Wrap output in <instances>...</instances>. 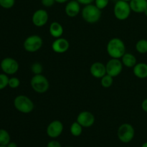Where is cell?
<instances>
[{"instance_id":"cell-14","label":"cell","mask_w":147,"mask_h":147,"mask_svg":"<svg viewBox=\"0 0 147 147\" xmlns=\"http://www.w3.org/2000/svg\"><path fill=\"white\" fill-rule=\"evenodd\" d=\"M65 11L67 17H76L80 12V4L77 0H71L67 1L65 7Z\"/></svg>"},{"instance_id":"cell-2","label":"cell","mask_w":147,"mask_h":147,"mask_svg":"<svg viewBox=\"0 0 147 147\" xmlns=\"http://www.w3.org/2000/svg\"><path fill=\"white\" fill-rule=\"evenodd\" d=\"M81 15L85 22L89 24H95L100 20L102 11L95 4H90L85 5L81 10Z\"/></svg>"},{"instance_id":"cell-36","label":"cell","mask_w":147,"mask_h":147,"mask_svg":"<svg viewBox=\"0 0 147 147\" xmlns=\"http://www.w3.org/2000/svg\"><path fill=\"white\" fill-rule=\"evenodd\" d=\"M144 15L146 16V17H147V9L146 10L144 11Z\"/></svg>"},{"instance_id":"cell-29","label":"cell","mask_w":147,"mask_h":147,"mask_svg":"<svg viewBox=\"0 0 147 147\" xmlns=\"http://www.w3.org/2000/svg\"><path fill=\"white\" fill-rule=\"evenodd\" d=\"M42 4L45 7H53L56 2L55 0H41Z\"/></svg>"},{"instance_id":"cell-39","label":"cell","mask_w":147,"mask_h":147,"mask_svg":"<svg viewBox=\"0 0 147 147\" xmlns=\"http://www.w3.org/2000/svg\"><path fill=\"white\" fill-rule=\"evenodd\" d=\"M65 147H73V146H65Z\"/></svg>"},{"instance_id":"cell-27","label":"cell","mask_w":147,"mask_h":147,"mask_svg":"<svg viewBox=\"0 0 147 147\" xmlns=\"http://www.w3.org/2000/svg\"><path fill=\"white\" fill-rule=\"evenodd\" d=\"M20 80L17 77H12L11 78L9 79V83L8 86L11 88H17L20 86Z\"/></svg>"},{"instance_id":"cell-24","label":"cell","mask_w":147,"mask_h":147,"mask_svg":"<svg viewBox=\"0 0 147 147\" xmlns=\"http://www.w3.org/2000/svg\"><path fill=\"white\" fill-rule=\"evenodd\" d=\"M9 79V78H8V75L5 73H0V90L8 86Z\"/></svg>"},{"instance_id":"cell-12","label":"cell","mask_w":147,"mask_h":147,"mask_svg":"<svg viewBox=\"0 0 147 147\" xmlns=\"http://www.w3.org/2000/svg\"><path fill=\"white\" fill-rule=\"evenodd\" d=\"M76 121L80 123L83 128H89L94 124L95 116L91 112L84 111L78 115Z\"/></svg>"},{"instance_id":"cell-7","label":"cell","mask_w":147,"mask_h":147,"mask_svg":"<svg viewBox=\"0 0 147 147\" xmlns=\"http://www.w3.org/2000/svg\"><path fill=\"white\" fill-rule=\"evenodd\" d=\"M43 40L39 35H30L25 39L23 43L24 49L28 53H36L41 49Z\"/></svg>"},{"instance_id":"cell-21","label":"cell","mask_w":147,"mask_h":147,"mask_svg":"<svg viewBox=\"0 0 147 147\" xmlns=\"http://www.w3.org/2000/svg\"><path fill=\"white\" fill-rule=\"evenodd\" d=\"M83 126L80 123H78L77 121L74 122L70 126V133L73 136H76V137L80 136L81 135L82 132H83Z\"/></svg>"},{"instance_id":"cell-6","label":"cell","mask_w":147,"mask_h":147,"mask_svg":"<svg viewBox=\"0 0 147 147\" xmlns=\"http://www.w3.org/2000/svg\"><path fill=\"white\" fill-rule=\"evenodd\" d=\"M117 136L119 140L121 142H123V143H129L134 138V128L130 123H123L118 129Z\"/></svg>"},{"instance_id":"cell-30","label":"cell","mask_w":147,"mask_h":147,"mask_svg":"<svg viewBox=\"0 0 147 147\" xmlns=\"http://www.w3.org/2000/svg\"><path fill=\"white\" fill-rule=\"evenodd\" d=\"M47 147H62L61 144L56 140H52L48 142Z\"/></svg>"},{"instance_id":"cell-18","label":"cell","mask_w":147,"mask_h":147,"mask_svg":"<svg viewBox=\"0 0 147 147\" xmlns=\"http://www.w3.org/2000/svg\"><path fill=\"white\" fill-rule=\"evenodd\" d=\"M49 32L52 37H55V38H59L63 35L64 30H63V27L61 24L57 22H53L50 24V27H49Z\"/></svg>"},{"instance_id":"cell-31","label":"cell","mask_w":147,"mask_h":147,"mask_svg":"<svg viewBox=\"0 0 147 147\" xmlns=\"http://www.w3.org/2000/svg\"><path fill=\"white\" fill-rule=\"evenodd\" d=\"M80 4H83V5H87V4H92L95 0H77Z\"/></svg>"},{"instance_id":"cell-19","label":"cell","mask_w":147,"mask_h":147,"mask_svg":"<svg viewBox=\"0 0 147 147\" xmlns=\"http://www.w3.org/2000/svg\"><path fill=\"white\" fill-rule=\"evenodd\" d=\"M121 62L123 65L126 67L131 68L134 67L137 63L136 57L131 53H125L121 57Z\"/></svg>"},{"instance_id":"cell-20","label":"cell","mask_w":147,"mask_h":147,"mask_svg":"<svg viewBox=\"0 0 147 147\" xmlns=\"http://www.w3.org/2000/svg\"><path fill=\"white\" fill-rule=\"evenodd\" d=\"M11 138L9 132L5 129H0V145L1 146H7L10 142Z\"/></svg>"},{"instance_id":"cell-8","label":"cell","mask_w":147,"mask_h":147,"mask_svg":"<svg viewBox=\"0 0 147 147\" xmlns=\"http://www.w3.org/2000/svg\"><path fill=\"white\" fill-rule=\"evenodd\" d=\"M0 67L4 73L7 75H14L19 70V63L15 59L11 57H5L0 63Z\"/></svg>"},{"instance_id":"cell-38","label":"cell","mask_w":147,"mask_h":147,"mask_svg":"<svg viewBox=\"0 0 147 147\" xmlns=\"http://www.w3.org/2000/svg\"><path fill=\"white\" fill-rule=\"evenodd\" d=\"M0 147H7L6 146H1V145H0Z\"/></svg>"},{"instance_id":"cell-9","label":"cell","mask_w":147,"mask_h":147,"mask_svg":"<svg viewBox=\"0 0 147 147\" xmlns=\"http://www.w3.org/2000/svg\"><path fill=\"white\" fill-rule=\"evenodd\" d=\"M123 63L121 60L116 58H111L106 65V74L115 78L119 76L123 70Z\"/></svg>"},{"instance_id":"cell-10","label":"cell","mask_w":147,"mask_h":147,"mask_svg":"<svg viewBox=\"0 0 147 147\" xmlns=\"http://www.w3.org/2000/svg\"><path fill=\"white\" fill-rule=\"evenodd\" d=\"M48 13L43 9H37L33 13L32 17V22L33 24L37 27H42L45 25L48 22Z\"/></svg>"},{"instance_id":"cell-3","label":"cell","mask_w":147,"mask_h":147,"mask_svg":"<svg viewBox=\"0 0 147 147\" xmlns=\"http://www.w3.org/2000/svg\"><path fill=\"white\" fill-rule=\"evenodd\" d=\"M14 106L18 111L22 113H30L34 110L32 100L24 95L17 96L14 100Z\"/></svg>"},{"instance_id":"cell-34","label":"cell","mask_w":147,"mask_h":147,"mask_svg":"<svg viewBox=\"0 0 147 147\" xmlns=\"http://www.w3.org/2000/svg\"><path fill=\"white\" fill-rule=\"evenodd\" d=\"M55 1L58 4H64V3L69 1V0H55Z\"/></svg>"},{"instance_id":"cell-37","label":"cell","mask_w":147,"mask_h":147,"mask_svg":"<svg viewBox=\"0 0 147 147\" xmlns=\"http://www.w3.org/2000/svg\"><path fill=\"white\" fill-rule=\"evenodd\" d=\"M122 1H127V2H130L131 0H122Z\"/></svg>"},{"instance_id":"cell-11","label":"cell","mask_w":147,"mask_h":147,"mask_svg":"<svg viewBox=\"0 0 147 147\" xmlns=\"http://www.w3.org/2000/svg\"><path fill=\"white\" fill-rule=\"evenodd\" d=\"M63 124L60 121L55 120L49 123L47 127V134L52 139H56L62 134L63 131Z\"/></svg>"},{"instance_id":"cell-28","label":"cell","mask_w":147,"mask_h":147,"mask_svg":"<svg viewBox=\"0 0 147 147\" xmlns=\"http://www.w3.org/2000/svg\"><path fill=\"white\" fill-rule=\"evenodd\" d=\"M95 5L100 9V10H103L109 5V0H95Z\"/></svg>"},{"instance_id":"cell-16","label":"cell","mask_w":147,"mask_h":147,"mask_svg":"<svg viewBox=\"0 0 147 147\" xmlns=\"http://www.w3.org/2000/svg\"><path fill=\"white\" fill-rule=\"evenodd\" d=\"M131 11L135 13H144L147 9V0H131L129 2Z\"/></svg>"},{"instance_id":"cell-13","label":"cell","mask_w":147,"mask_h":147,"mask_svg":"<svg viewBox=\"0 0 147 147\" xmlns=\"http://www.w3.org/2000/svg\"><path fill=\"white\" fill-rule=\"evenodd\" d=\"M70 47V43L68 40L63 37L56 38L52 44V49L53 51L58 54L65 53L68 50Z\"/></svg>"},{"instance_id":"cell-4","label":"cell","mask_w":147,"mask_h":147,"mask_svg":"<svg viewBox=\"0 0 147 147\" xmlns=\"http://www.w3.org/2000/svg\"><path fill=\"white\" fill-rule=\"evenodd\" d=\"M129 2L122 1V0H118L114 4L113 7V14L116 19L119 20H126L130 16L131 12Z\"/></svg>"},{"instance_id":"cell-23","label":"cell","mask_w":147,"mask_h":147,"mask_svg":"<svg viewBox=\"0 0 147 147\" xmlns=\"http://www.w3.org/2000/svg\"><path fill=\"white\" fill-rule=\"evenodd\" d=\"M113 83V77L106 74L100 78V84L105 88H110Z\"/></svg>"},{"instance_id":"cell-22","label":"cell","mask_w":147,"mask_h":147,"mask_svg":"<svg viewBox=\"0 0 147 147\" xmlns=\"http://www.w3.org/2000/svg\"><path fill=\"white\" fill-rule=\"evenodd\" d=\"M136 50L140 54H146L147 53V40L142 39L136 42Z\"/></svg>"},{"instance_id":"cell-35","label":"cell","mask_w":147,"mask_h":147,"mask_svg":"<svg viewBox=\"0 0 147 147\" xmlns=\"http://www.w3.org/2000/svg\"><path fill=\"white\" fill-rule=\"evenodd\" d=\"M142 147H147V142H145V143H144L143 144H142Z\"/></svg>"},{"instance_id":"cell-32","label":"cell","mask_w":147,"mask_h":147,"mask_svg":"<svg viewBox=\"0 0 147 147\" xmlns=\"http://www.w3.org/2000/svg\"><path fill=\"white\" fill-rule=\"evenodd\" d=\"M142 109L144 112L147 113V98L144 99L142 103Z\"/></svg>"},{"instance_id":"cell-5","label":"cell","mask_w":147,"mask_h":147,"mask_svg":"<svg viewBox=\"0 0 147 147\" xmlns=\"http://www.w3.org/2000/svg\"><path fill=\"white\" fill-rule=\"evenodd\" d=\"M32 88L37 93H44L48 90L50 83L45 76L42 74L34 75L30 80Z\"/></svg>"},{"instance_id":"cell-26","label":"cell","mask_w":147,"mask_h":147,"mask_svg":"<svg viewBox=\"0 0 147 147\" xmlns=\"http://www.w3.org/2000/svg\"><path fill=\"white\" fill-rule=\"evenodd\" d=\"M15 0H0V7L4 9H11L14 7Z\"/></svg>"},{"instance_id":"cell-15","label":"cell","mask_w":147,"mask_h":147,"mask_svg":"<svg viewBox=\"0 0 147 147\" xmlns=\"http://www.w3.org/2000/svg\"><path fill=\"white\" fill-rule=\"evenodd\" d=\"M90 72L93 77L100 79L106 75V65L100 62H95L90 66Z\"/></svg>"},{"instance_id":"cell-1","label":"cell","mask_w":147,"mask_h":147,"mask_svg":"<svg viewBox=\"0 0 147 147\" xmlns=\"http://www.w3.org/2000/svg\"><path fill=\"white\" fill-rule=\"evenodd\" d=\"M126 45L121 39L113 37L107 44L106 50L111 58L120 59L126 53Z\"/></svg>"},{"instance_id":"cell-17","label":"cell","mask_w":147,"mask_h":147,"mask_svg":"<svg viewBox=\"0 0 147 147\" xmlns=\"http://www.w3.org/2000/svg\"><path fill=\"white\" fill-rule=\"evenodd\" d=\"M133 73L136 78L144 79L147 78V64L145 63H136L133 67Z\"/></svg>"},{"instance_id":"cell-33","label":"cell","mask_w":147,"mask_h":147,"mask_svg":"<svg viewBox=\"0 0 147 147\" xmlns=\"http://www.w3.org/2000/svg\"><path fill=\"white\" fill-rule=\"evenodd\" d=\"M7 147H17V144L14 143V142H9V144L7 146H6Z\"/></svg>"},{"instance_id":"cell-25","label":"cell","mask_w":147,"mask_h":147,"mask_svg":"<svg viewBox=\"0 0 147 147\" xmlns=\"http://www.w3.org/2000/svg\"><path fill=\"white\" fill-rule=\"evenodd\" d=\"M31 71L34 75L42 74L43 71V67L41 63H34L31 66Z\"/></svg>"}]
</instances>
